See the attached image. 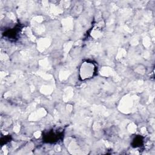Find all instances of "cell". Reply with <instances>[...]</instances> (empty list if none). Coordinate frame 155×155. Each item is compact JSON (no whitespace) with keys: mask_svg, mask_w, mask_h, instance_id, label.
I'll return each instance as SVG.
<instances>
[{"mask_svg":"<svg viewBox=\"0 0 155 155\" xmlns=\"http://www.w3.org/2000/svg\"><path fill=\"white\" fill-rule=\"evenodd\" d=\"M95 65L93 63L85 61L83 62L80 67L79 74L82 80L88 79L93 76L95 72Z\"/></svg>","mask_w":155,"mask_h":155,"instance_id":"1","label":"cell"},{"mask_svg":"<svg viewBox=\"0 0 155 155\" xmlns=\"http://www.w3.org/2000/svg\"><path fill=\"white\" fill-rule=\"evenodd\" d=\"M62 136V133L58 130H52L48 131V133L45 136V139L48 142H56L59 140Z\"/></svg>","mask_w":155,"mask_h":155,"instance_id":"2","label":"cell"}]
</instances>
